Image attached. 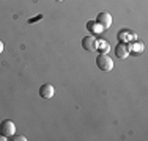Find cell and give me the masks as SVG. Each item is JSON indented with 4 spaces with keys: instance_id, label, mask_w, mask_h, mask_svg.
Instances as JSON below:
<instances>
[{
    "instance_id": "8",
    "label": "cell",
    "mask_w": 148,
    "mask_h": 141,
    "mask_svg": "<svg viewBox=\"0 0 148 141\" xmlns=\"http://www.w3.org/2000/svg\"><path fill=\"white\" fill-rule=\"evenodd\" d=\"M13 140H14V141H27V138H25V136H22V135H13Z\"/></svg>"
},
{
    "instance_id": "12",
    "label": "cell",
    "mask_w": 148,
    "mask_h": 141,
    "mask_svg": "<svg viewBox=\"0 0 148 141\" xmlns=\"http://www.w3.org/2000/svg\"><path fill=\"white\" fill-rule=\"evenodd\" d=\"M55 2H63V0H55Z\"/></svg>"
},
{
    "instance_id": "9",
    "label": "cell",
    "mask_w": 148,
    "mask_h": 141,
    "mask_svg": "<svg viewBox=\"0 0 148 141\" xmlns=\"http://www.w3.org/2000/svg\"><path fill=\"white\" fill-rule=\"evenodd\" d=\"M40 19H43V16H38V17H33V19H30V24L35 22V20H40Z\"/></svg>"
},
{
    "instance_id": "10",
    "label": "cell",
    "mask_w": 148,
    "mask_h": 141,
    "mask_svg": "<svg viewBox=\"0 0 148 141\" xmlns=\"http://www.w3.org/2000/svg\"><path fill=\"white\" fill-rule=\"evenodd\" d=\"M6 140V136L5 135H2V133H0V141H5Z\"/></svg>"
},
{
    "instance_id": "5",
    "label": "cell",
    "mask_w": 148,
    "mask_h": 141,
    "mask_svg": "<svg viewBox=\"0 0 148 141\" xmlns=\"http://www.w3.org/2000/svg\"><path fill=\"white\" fill-rule=\"evenodd\" d=\"M115 55H117V58H120V60L128 58V55H129V45L126 44V42H118V44L115 45Z\"/></svg>"
},
{
    "instance_id": "2",
    "label": "cell",
    "mask_w": 148,
    "mask_h": 141,
    "mask_svg": "<svg viewBox=\"0 0 148 141\" xmlns=\"http://www.w3.org/2000/svg\"><path fill=\"white\" fill-rule=\"evenodd\" d=\"M14 132H16V125H14V122H13V121L5 119V121L0 122V133L5 135L6 138H8V136H13V135H14Z\"/></svg>"
},
{
    "instance_id": "4",
    "label": "cell",
    "mask_w": 148,
    "mask_h": 141,
    "mask_svg": "<svg viewBox=\"0 0 148 141\" xmlns=\"http://www.w3.org/2000/svg\"><path fill=\"white\" fill-rule=\"evenodd\" d=\"M112 14L110 13H107V11H103V13H99L98 14V17H96V22L99 24L103 28H109L112 25Z\"/></svg>"
},
{
    "instance_id": "6",
    "label": "cell",
    "mask_w": 148,
    "mask_h": 141,
    "mask_svg": "<svg viewBox=\"0 0 148 141\" xmlns=\"http://www.w3.org/2000/svg\"><path fill=\"white\" fill-rule=\"evenodd\" d=\"M40 96L43 99H51L54 96V86L51 83H44L40 86Z\"/></svg>"
},
{
    "instance_id": "11",
    "label": "cell",
    "mask_w": 148,
    "mask_h": 141,
    "mask_svg": "<svg viewBox=\"0 0 148 141\" xmlns=\"http://www.w3.org/2000/svg\"><path fill=\"white\" fill-rule=\"evenodd\" d=\"M2 52H3V42L0 41V54H2Z\"/></svg>"
},
{
    "instance_id": "3",
    "label": "cell",
    "mask_w": 148,
    "mask_h": 141,
    "mask_svg": "<svg viewBox=\"0 0 148 141\" xmlns=\"http://www.w3.org/2000/svg\"><path fill=\"white\" fill-rule=\"evenodd\" d=\"M82 47L84 50H88V52H93L98 49V39L93 36V35H88L82 39Z\"/></svg>"
},
{
    "instance_id": "7",
    "label": "cell",
    "mask_w": 148,
    "mask_h": 141,
    "mask_svg": "<svg viewBox=\"0 0 148 141\" xmlns=\"http://www.w3.org/2000/svg\"><path fill=\"white\" fill-rule=\"evenodd\" d=\"M98 25V22H93V20H91V22H88V24H87V28H90V30L91 31H96V30H103V27H96Z\"/></svg>"
},
{
    "instance_id": "1",
    "label": "cell",
    "mask_w": 148,
    "mask_h": 141,
    "mask_svg": "<svg viewBox=\"0 0 148 141\" xmlns=\"http://www.w3.org/2000/svg\"><path fill=\"white\" fill-rule=\"evenodd\" d=\"M96 66L101 70H104V72H109V70L114 69V61H112V58L109 55L99 54V55H98V58H96Z\"/></svg>"
}]
</instances>
